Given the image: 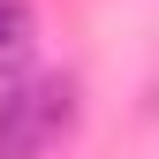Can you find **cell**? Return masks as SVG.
Here are the masks:
<instances>
[{"mask_svg": "<svg viewBox=\"0 0 159 159\" xmlns=\"http://www.w3.org/2000/svg\"><path fill=\"white\" fill-rule=\"evenodd\" d=\"M76 129V84L68 76H30L0 91V159H46Z\"/></svg>", "mask_w": 159, "mask_h": 159, "instance_id": "obj_1", "label": "cell"}, {"mask_svg": "<svg viewBox=\"0 0 159 159\" xmlns=\"http://www.w3.org/2000/svg\"><path fill=\"white\" fill-rule=\"evenodd\" d=\"M30 0H0V68H15V61H23V53H30Z\"/></svg>", "mask_w": 159, "mask_h": 159, "instance_id": "obj_2", "label": "cell"}]
</instances>
